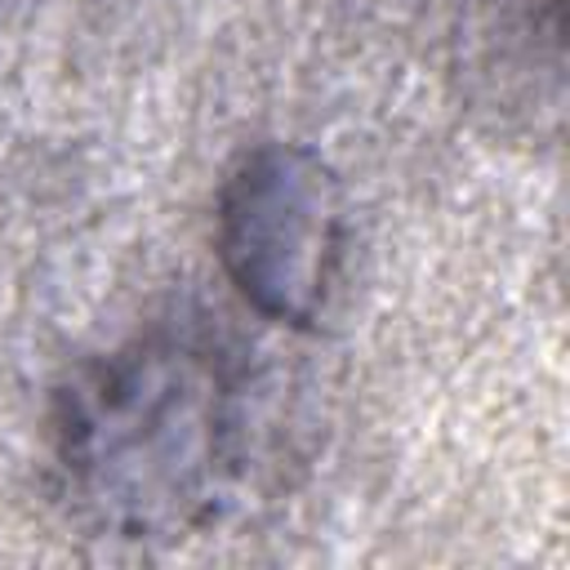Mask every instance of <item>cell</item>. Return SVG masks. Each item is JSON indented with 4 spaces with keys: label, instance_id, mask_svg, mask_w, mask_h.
I'll use <instances>...</instances> for the list:
<instances>
[{
    "label": "cell",
    "instance_id": "cell-1",
    "mask_svg": "<svg viewBox=\"0 0 570 570\" xmlns=\"http://www.w3.org/2000/svg\"><path fill=\"white\" fill-rule=\"evenodd\" d=\"M240 383L191 334H151L71 392L58 459L76 494L116 530L178 534L214 517L240 463Z\"/></svg>",
    "mask_w": 570,
    "mask_h": 570
},
{
    "label": "cell",
    "instance_id": "cell-2",
    "mask_svg": "<svg viewBox=\"0 0 570 570\" xmlns=\"http://www.w3.org/2000/svg\"><path fill=\"white\" fill-rule=\"evenodd\" d=\"M338 187L285 142L249 151L218 196V254L236 289L281 325H312L338 263Z\"/></svg>",
    "mask_w": 570,
    "mask_h": 570
}]
</instances>
